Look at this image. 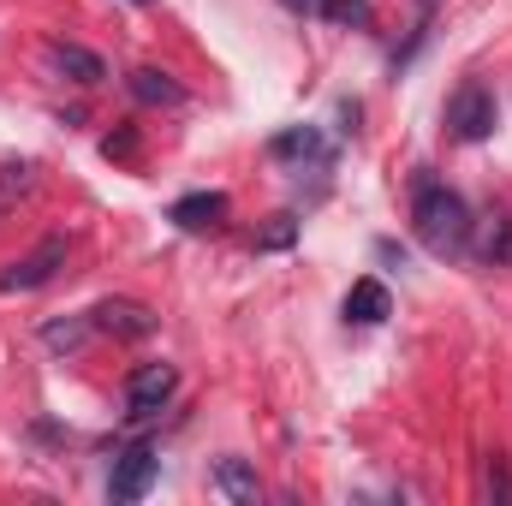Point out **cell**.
I'll use <instances>...</instances> for the list:
<instances>
[{
	"label": "cell",
	"instance_id": "4fadbf2b",
	"mask_svg": "<svg viewBox=\"0 0 512 506\" xmlns=\"http://www.w3.org/2000/svg\"><path fill=\"white\" fill-rule=\"evenodd\" d=\"M471 251L483 256V262H507V256H512V221L501 215V209L483 221V233L471 239Z\"/></svg>",
	"mask_w": 512,
	"mask_h": 506
},
{
	"label": "cell",
	"instance_id": "277c9868",
	"mask_svg": "<svg viewBox=\"0 0 512 506\" xmlns=\"http://www.w3.org/2000/svg\"><path fill=\"white\" fill-rule=\"evenodd\" d=\"M155 477H161V453H155L149 441H131L126 453L114 459V477H108V495H114V501H143V495L155 489Z\"/></svg>",
	"mask_w": 512,
	"mask_h": 506
},
{
	"label": "cell",
	"instance_id": "5b68a950",
	"mask_svg": "<svg viewBox=\"0 0 512 506\" xmlns=\"http://www.w3.org/2000/svg\"><path fill=\"white\" fill-rule=\"evenodd\" d=\"M173 393H179V370L173 364H137L126 376V417H137V423L155 417Z\"/></svg>",
	"mask_w": 512,
	"mask_h": 506
},
{
	"label": "cell",
	"instance_id": "ac0fdd59",
	"mask_svg": "<svg viewBox=\"0 0 512 506\" xmlns=\"http://www.w3.org/2000/svg\"><path fill=\"white\" fill-rule=\"evenodd\" d=\"M280 245H292V215H280V227L262 233V251H280Z\"/></svg>",
	"mask_w": 512,
	"mask_h": 506
},
{
	"label": "cell",
	"instance_id": "e0dca14e",
	"mask_svg": "<svg viewBox=\"0 0 512 506\" xmlns=\"http://www.w3.org/2000/svg\"><path fill=\"white\" fill-rule=\"evenodd\" d=\"M102 155H108V161H137V131H108V137H102Z\"/></svg>",
	"mask_w": 512,
	"mask_h": 506
},
{
	"label": "cell",
	"instance_id": "8992f818",
	"mask_svg": "<svg viewBox=\"0 0 512 506\" xmlns=\"http://www.w3.org/2000/svg\"><path fill=\"white\" fill-rule=\"evenodd\" d=\"M90 328H102V334H114V340H149V334H155V310L137 304V298H102V304L90 310Z\"/></svg>",
	"mask_w": 512,
	"mask_h": 506
},
{
	"label": "cell",
	"instance_id": "6da1fadb",
	"mask_svg": "<svg viewBox=\"0 0 512 506\" xmlns=\"http://www.w3.org/2000/svg\"><path fill=\"white\" fill-rule=\"evenodd\" d=\"M471 209L459 191L435 185V179H417V197H411V233L429 256H465L471 251Z\"/></svg>",
	"mask_w": 512,
	"mask_h": 506
},
{
	"label": "cell",
	"instance_id": "ffe728a7",
	"mask_svg": "<svg viewBox=\"0 0 512 506\" xmlns=\"http://www.w3.org/2000/svg\"><path fill=\"white\" fill-rule=\"evenodd\" d=\"M280 6H292V12H304V18H322L328 0H280Z\"/></svg>",
	"mask_w": 512,
	"mask_h": 506
},
{
	"label": "cell",
	"instance_id": "44dd1931",
	"mask_svg": "<svg viewBox=\"0 0 512 506\" xmlns=\"http://www.w3.org/2000/svg\"><path fill=\"white\" fill-rule=\"evenodd\" d=\"M131 6H149V0H131Z\"/></svg>",
	"mask_w": 512,
	"mask_h": 506
},
{
	"label": "cell",
	"instance_id": "7c38bea8",
	"mask_svg": "<svg viewBox=\"0 0 512 506\" xmlns=\"http://www.w3.org/2000/svg\"><path fill=\"white\" fill-rule=\"evenodd\" d=\"M268 155H274V161H310V155H316V161H328V149H322V137H316L310 126H292V131H280V137L268 143Z\"/></svg>",
	"mask_w": 512,
	"mask_h": 506
},
{
	"label": "cell",
	"instance_id": "52a82bcc",
	"mask_svg": "<svg viewBox=\"0 0 512 506\" xmlns=\"http://www.w3.org/2000/svg\"><path fill=\"white\" fill-rule=\"evenodd\" d=\"M227 191H191V197H179L173 209H167V221L173 227H185V233H209V227H221L227 221Z\"/></svg>",
	"mask_w": 512,
	"mask_h": 506
},
{
	"label": "cell",
	"instance_id": "8fae6325",
	"mask_svg": "<svg viewBox=\"0 0 512 506\" xmlns=\"http://www.w3.org/2000/svg\"><path fill=\"white\" fill-rule=\"evenodd\" d=\"M215 489L227 495V501H239V506H256L262 501V483H256V471L245 465V459H215Z\"/></svg>",
	"mask_w": 512,
	"mask_h": 506
},
{
	"label": "cell",
	"instance_id": "2e32d148",
	"mask_svg": "<svg viewBox=\"0 0 512 506\" xmlns=\"http://www.w3.org/2000/svg\"><path fill=\"white\" fill-rule=\"evenodd\" d=\"M84 334H90V322H48V328H42V340H48L54 352H78Z\"/></svg>",
	"mask_w": 512,
	"mask_h": 506
},
{
	"label": "cell",
	"instance_id": "d6986e66",
	"mask_svg": "<svg viewBox=\"0 0 512 506\" xmlns=\"http://www.w3.org/2000/svg\"><path fill=\"white\" fill-rule=\"evenodd\" d=\"M489 489H495L501 501H507V495H512V477H507V465H501V459H495V471H489Z\"/></svg>",
	"mask_w": 512,
	"mask_h": 506
},
{
	"label": "cell",
	"instance_id": "5bb4252c",
	"mask_svg": "<svg viewBox=\"0 0 512 506\" xmlns=\"http://www.w3.org/2000/svg\"><path fill=\"white\" fill-rule=\"evenodd\" d=\"M322 18H328V24H346V30H370V24H376V6H370V0H328Z\"/></svg>",
	"mask_w": 512,
	"mask_h": 506
},
{
	"label": "cell",
	"instance_id": "ba28073f",
	"mask_svg": "<svg viewBox=\"0 0 512 506\" xmlns=\"http://www.w3.org/2000/svg\"><path fill=\"white\" fill-rule=\"evenodd\" d=\"M48 60L60 66V78H72V84H84V90H96V84L108 78V60H102V54H90V48H78V42H54V48H48Z\"/></svg>",
	"mask_w": 512,
	"mask_h": 506
},
{
	"label": "cell",
	"instance_id": "3957f363",
	"mask_svg": "<svg viewBox=\"0 0 512 506\" xmlns=\"http://www.w3.org/2000/svg\"><path fill=\"white\" fill-rule=\"evenodd\" d=\"M66 251H72V239L48 233L36 251H24L18 262H6V268H0V292H36V286H48V280L66 268Z\"/></svg>",
	"mask_w": 512,
	"mask_h": 506
},
{
	"label": "cell",
	"instance_id": "7a4b0ae2",
	"mask_svg": "<svg viewBox=\"0 0 512 506\" xmlns=\"http://www.w3.org/2000/svg\"><path fill=\"white\" fill-rule=\"evenodd\" d=\"M447 131H453V143H483L495 131V96H489V84L465 78L447 96Z\"/></svg>",
	"mask_w": 512,
	"mask_h": 506
},
{
	"label": "cell",
	"instance_id": "9a60e30c",
	"mask_svg": "<svg viewBox=\"0 0 512 506\" xmlns=\"http://www.w3.org/2000/svg\"><path fill=\"white\" fill-rule=\"evenodd\" d=\"M30 185H36V167H30V161H6V167H0V215H6L12 197H24Z\"/></svg>",
	"mask_w": 512,
	"mask_h": 506
},
{
	"label": "cell",
	"instance_id": "9c48e42d",
	"mask_svg": "<svg viewBox=\"0 0 512 506\" xmlns=\"http://www.w3.org/2000/svg\"><path fill=\"white\" fill-rule=\"evenodd\" d=\"M393 316V298H387L382 280H358L352 292H346V322H358V328H376Z\"/></svg>",
	"mask_w": 512,
	"mask_h": 506
},
{
	"label": "cell",
	"instance_id": "30bf717a",
	"mask_svg": "<svg viewBox=\"0 0 512 506\" xmlns=\"http://www.w3.org/2000/svg\"><path fill=\"white\" fill-rule=\"evenodd\" d=\"M126 90H131V102H143V108H179L185 102V90L167 72H155V66H137L126 78Z\"/></svg>",
	"mask_w": 512,
	"mask_h": 506
}]
</instances>
